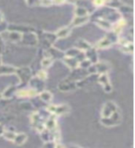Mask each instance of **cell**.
<instances>
[{"instance_id": "1", "label": "cell", "mask_w": 135, "mask_h": 148, "mask_svg": "<svg viewBox=\"0 0 135 148\" xmlns=\"http://www.w3.org/2000/svg\"><path fill=\"white\" fill-rule=\"evenodd\" d=\"M119 37L118 34H116L114 32H109L106 36H104L100 41L96 43L95 48L96 49H104L111 46L113 44L118 43Z\"/></svg>"}, {"instance_id": "2", "label": "cell", "mask_w": 135, "mask_h": 148, "mask_svg": "<svg viewBox=\"0 0 135 148\" xmlns=\"http://www.w3.org/2000/svg\"><path fill=\"white\" fill-rule=\"evenodd\" d=\"M117 112H119V108L117 105L114 102L108 101L104 105L103 108L101 111V119H108L110 117H112L113 115H115Z\"/></svg>"}, {"instance_id": "3", "label": "cell", "mask_w": 135, "mask_h": 148, "mask_svg": "<svg viewBox=\"0 0 135 148\" xmlns=\"http://www.w3.org/2000/svg\"><path fill=\"white\" fill-rule=\"evenodd\" d=\"M45 119H43V117L39 114V112H34L32 115L31 116L32 126L34 127L39 133L45 129Z\"/></svg>"}, {"instance_id": "4", "label": "cell", "mask_w": 135, "mask_h": 148, "mask_svg": "<svg viewBox=\"0 0 135 148\" xmlns=\"http://www.w3.org/2000/svg\"><path fill=\"white\" fill-rule=\"evenodd\" d=\"M32 69L29 67H22V68H17L16 75L20 79L21 83L29 82L31 78L32 77Z\"/></svg>"}, {"instance_id": "5", "label": "cell", "mask_w": 135, "mask_h": 148, "mask_svg": "<svg viewBox=\"0 0 135 148\" xmlns=\"http://www.w3.org/2000/svg\"><path fill=\"white\" fill-rule=\"evenodd\" d=\"M48 112L54 116H60L69 112V106L67 105H50L47 108Z\"/></svg>"}, {"instance_id": "6", "label": "cell", "mask_w": 135, "mask_h": 148, "mask_svg": "<svg viewBox=\"0 0 135 148\" xmlns=\"http://www.w3.org/2000/svg\"><path fill=\"white\" fill-rule=\"evenodd\" d=\"M89 74H88L87 71L84 69H82V68H77L75 69H73V71H71V74L69 75L67 79L68 80H71L72 82H79V81H81L82 80V79H84L85 77H87Z\"/></svg>"}, {"instance_id": "7", "label": "cell", "mask_w": 135, "mask_h": 148, "mask_svg": "<svg viewBox=\"0 0 135 148\" xmlns=\"http://www.w3.org/2000/svg\"><path fill=\"white\" fill-rule=\"evenodd\" d=\"M29 84L31 86V89L34 90L37 94L43 92L45 90V81L41 80V79H39V78H37L36 76L31 78V80L29 81Z\"/></svg>"}, {"instance_id": "8", "label": "cell", "mask_w": 135, "mask_h": 148, "mask_svg": "<svg viewBox=\"0 0 135 148\" xmlns=\"http://www.w3.org/2000/svg\"><path fill=\"white\" fill-rule=\"evenodd\" d=\"M21 42L27 45H36L39 43V38L34 32H26L21 34Z\"/></svg>"}, {"instance_id": "9", "label": "cell", "mask_w": 135, "mask_h": 148, "mask_svg": "<svg viewBox=\"0 0 135 148\" xmlns=\"http://www.w3.org/2000/svg\"><path fill=\"white\" fill-rule=\"evenodd\" d=\"M101 123L108 127H113L117 126L120 122H121V115H120L119 111L117 112L115 115H113L112 117H110L108 119H101Z\"/></svg>"}, {"instance_id": "10", "label": "cell", "mask_w": 135, "mask_h": 148, "mask_svg": "<svg viewBox=\"0 0 135 148\" xmlns=\"http://www.w3.org/2000/svg\"><path fill=\"white\" fill-rule=\"evenodd\" d=\"M58 89L61 92H71L77 89V83L75 82H72L68 79H65L62 82L58 83Z\"/></svg>"}, {"instance_id": "11", "label": "cell", "mask_w": 135, "mask_h": 148, "mask_svg": "<svg viewBox=\"0 0 135 148\" xmlns=\"http://www.w3.org/2000/svg\"><path fill=\"white\" fill-rule=\"evenodd\" d=\"M97 82L103 86V89L106 92H110L111 91H112V85H111V83L109 82V78H108V73L98 75Z\"/></svg>"}, {"instance_id": "12", "label": "cell", "mask_w": 135, "mask_h": 148, "mask_svg": "<svg viewBox=\"0 0 135 148\" xmlns=\"http://www.w3.org/2000/svg\"><path fill=\"white\" fill-rule=\"evenodd\" d=\"M15 95L20 97V98H30V97H34L36 95H38V94L34 90L31 89V88H27V89L17 90Z\"/></svg>"}, {"instance_id": "13", "label": "cell", "mask_w": 135, "mask_h": 148, "mask_svg": "<svg viewBox=\"0 0 135 148\" xmlns=\"http://www.w3.org/2000/svg\"><path fill=\"white\" fill-rule=\"evenodd\" d=\"M45 57H48L51 58L53 59H57V58H62L65 57L64 53H61V51H59L58 49L53 47L51 46L48 49L45 50Z\"/></svg>"}, {"instance_id": "14", "label": "cell", "mask_w": 135, "mask_h": 148, "mask_svg": "<svg viewBox=\"0 0 135 148\" xmlns=\"http://www.w3.org/2000/svg\"><path fill=\"white\" fill-rule=\"evenodd\" d=\"M84 54H85V58L89 60L92 64H96L98 62V54H97L96 48L92 46L91 48L85 51Z\"/></svg>"}, {"instance_id": "15", "label": "cell", "mask_w": 135, "mask_h": 148, "mask_svg": "<svg viewBox=\"0 0 135 148\" xmlns=\"http://www.w3.org/2000/svg\"><path fill=\"white\" fill-rule=\"evenodd\" d=\"M95 71L97 75H101V74H106L108 73V71H109V65L106 62H97L96 64H95Z\"/></svg>"}, {"instance_id": "16", "label": "cell", "mask_w": 135, "mask_h": 148, "mask_svg": "<svg viewBox=\"0 0 135 148\" xmlns=\"http://www.w3.org/2000/svg\"><path fill=\"white\" fill-rule=\"evenodd\" d=\"M45 128L51 132L55 131L56 128H57V119H56V116L51 115L48 119H46L45 122Z\"/></svg>"}, {"instance_id": "17", "label": "cell", "mask_w": 135, "mask_h": 148, "mask_svg": "<svg viewBox=\"0 0 135 148\" xmlns=\"http://www.w3.org/2000/svg\"><path fill=\"white\" fill-rule=\"evenodd\" d=\"M16 71H17V68L13 66L4 65V64L0 66V75H12V74H16Z\"/></svg>"}, {"instance_id": "18", "label": "cell", "mask_w": 135, "mask_h": 148, "mask_svg": "<svg viewBox=\"0 0 135 148\" xmlns=\"http://www.w3.org/2000/svg\"><path fill=\"white\" fill-rule=\"evenodd\" d=\"M71 26H65L63 28H60V29L56 32V36L57 38H67V37L71 34Z\"/></svg>"}, {"instance_id": "19", "label": "cell", "mask_w": 135, "mask_h": 148, "mask_svg": "<svg viewBox=\"0 0 135 148\" xmlns=\"http://www.w3.org/2000/svg\"><path fill=\"white\" fill-rule=\"evenodd\" d=\"M95 22L96 23L97 25H98L99 27H101L102 29H104V30H108V31H109V30H112V24L109 22V21H106V20H104V18H95Z\"/></svg>"}, {"instance_id": "20", "label": "cell", "mask_w": 135, "mask_h": 148, "mask_svg": "<svg viewBox=\"0 0 135 148\" xmlns=\"http://www.w3.org/2000/svg\"><path fill=\"white\" fill-rule=\"evenodd\" d=\"M89 20H90V16H84V17L75 16L71 21V26H73V27L81 26L82 24H84V23H86L87 21H89Z\"/></svg>"}, {"instance_id": "21", "label": "cell", "mask_w": 135, "mask_h": 148, "mask_svg": "<svg viewBox=\"0 0 135 148\" xmlns=\"http://www.w3.org/2000/svg\"><path fill=\"white\" fill-rule=\"evenodd\" d=\"M92 47V45L88 43L87 41L83 40V39H79L77 42H76V47L78 50L82 51V52H85V51H87L89 48Z\"/></svg>"}, {"instance_id": "22", "label": "cell", "mask_w": 135, "mask_h": 148, "mask_svg": "<svg viewBox=\"0 0 135 148\" xmlns=\"http://www.w3.org/2000/svg\"><path fill=\"white\" fill-rule=\"evenodd\" d=\"M63 62L66 64L68 67L71 68L72 71H73V69H77V68H79V61L76 58L64 57L63 58Z\"/></svg>"}, {"instance_id": "23", "label": "cell", "mask_w": 135, "mask_h": 148, "mask_svg": "<svg viewBox=\"0 0 135 148\" xmlns=\"http://www.w3.org/2000/svg\"><path fill=\"white\" fill-rule=\"evenodd\" d=\"M17 86L15 85H12V86H9L8 87L6 90L4 91L2 95V97H4V98H10V97H12L13 95H15L16 92H17Z\"/></svg>"}, {"instance_id": "24", "label": "cell", "mask_w": 135, "mask_h": 148, "mask_svg": "<svg viewBox=\"0 0 135 148\" xmlns=\"http://www.w3.org/2000/svg\"><path fill=\"white\" fill-rule=\"evenodd\" d=\"M27 141V135L25 133L23 132H20V133H17L15 138H14L13 143H15L17 145H22L23 143Z\"/></svg>"}, {"instance_id": "25", "label": "cell", "mask_w": 135, "mask_h": 148, "mask_svg": "<svg viewBox=\"0 0 135 148\" xmlns=\"http://www.w3.org/2000/svg\"><path fill=\"white\" fill-rule=\"evenodd\" d=\"M38 95H39V98L43 102H45V103H49L53 98V95L51 94L49 91H46V90H44L43 92H39Z\"/></svg>"}, {"instance_id": "26", "label": "cell", "mask_w": 135, "mask_h": 148, "mask_svg": "<svg viewBox=\"0 0 135 148\" xmlns=\"http://www.w3.org/2000/svg\"><path fill=\"white\" fill-rule=\"evenodd\" d=\"M74 13H75V16H77V17L89 16V11H88V9L85 7H81V6L76 7L75 10H74Z\"/></svg>"}, {"instance_id": "27", "label": "cell", "mask_w": 135, "mask_h": 148, "mask_svg": "<svg viewBox=\"0 0 135 148\" xmlns=\"http://www.w3.org/2000/svg\"><path fill=\"white\" fill-rule=\"evenodd\" d=\"M8 40L11 42H20L21 40V34L17 32H9Z\"/></svg>"}, {"instance_id": "28", "label": "cell", "mask_w": 135, "mask_h": 148, "mask_svg": "<svg viewBox=\"0 0 135 148\" xmlns=\"http://www.w3.org/2000/svg\"><path fill=\"white\" fill-rule=\"evenodd\" d=\"M53 62H54L53 58H48V57H45L43 59H42V62H41V65H42V67H43V69L49 68L51 65H52Z\"/></svg>"}, {"instance_id": "29", "label": "cell", "mask_w": 135, "mask_h": 148, "mask_svg": "<svg viewBox=\"0 0 135 148\" xmlns=\"http://www.w3.org/2000/svg\"><path fill=\"white\" fill-rule=\"evenodd\" d=\"M16 134H17L16 132H14L12 131H5L2 135H3V137L5 139H7V140H8V141L13 142L14 138H15V136H16Z\"/></svg>"}, {"instance_id": "30", "label": "cell", "mask_w": 135, "mask_h": 148, "mask_svg": "<svg viewBox=\"0 0 135 148\" xmlns=\"http://www.w3.org/2000/svg\"><path fill=\"white\" fill-rule=\"evenodd\" d=\"M120 49L125 53H132L133 52V45H132V43H130L126 45H121L120 46Z\"/></svg>"}, {"instance_id": "31", "label": "cell", "mask_w": 135, "mask_h": 148, "mask_svg": "<svg viewBox=\"0 0 135 148\" xmlns=\"http://www.w3.org/2000/svg\"><path fill=\"white\" fill-rule=\"evenodd\" d=\"M36 77L41 79V80H43V81H45L46 79H47V72L45 71V69H41V71H37Z\"/></svg>"}, {"instance_id": "32", "label": "cell", "mask_w": 135, "mask_h": 148, "mask_svg": "<svg viewBox=\"0 0 135 148\" xmlns=\"http://www.w3.org/2000/svg\"><path fill=\"white\" fill-rule=\"evenodd\" d=\"M8 24L5 21L0 22V34L3 32H5L6 30H8Z\"/></svg>"}, {"instance_id": "33", "label": "cell", "mask_w": 135, "mask_h": 148, "mask_svg": "<svg viewBox=\"0 0 135 148\" xmlns=\"http://www.w3.org/2000/svg\"><path fill=\"white\" fill-rule=\"evenodd\" d=\"M56 145H57V143L55 142H47V143H45L43 148H56Z\"/></svg>"}, {"instance_id": "34", "label": "cell", "mask_w": 135, "mask_h": 148, "mask_svg": "<svg viewBox=\"0 0 135 148\" xmlns=\"http://www.w3.org/2000/svg\"><path fill=\"white\" fill-rule=\"evenodd\" d=\"M3 50H4V42H3L1 37H0V55L2 54Z\"/></svg>"}, {"instance_id": "35", "label": "cell", "mask_w": 135, "mask_h": 148, "mask_svg": "<svg viewBox=\"0 0 135 148\" xmlns=\"http://www.w3.org/2000/svg\"><path fill=\"white\" fill-rule=\"evenodd\" d=\"M93 4L95 5V6H98V8H100L101 6H103V5H105V4H106V2H102V1H95V2H94Z\"/></svg>"}, {"instance_id": "36", "label": "cell", "mask_w": 135, "mask_h": 148, "mask_svg": "<svg viewBox=\"0 0 135 148\" xmlns=\"http://www.w3.org/2000/svg\"><path fill=\"white\" fill-rule=\"evenodd\" d=\"M4 132H5V129H4V127L2 126V125L0 124V135H2Z\"/></svg>"}, {"instance_id": "37", "label": "cell", "mask_w": 135, "mask_h": 148, "mask_svg": "<svg viewBox=\"0 0 135 148\" xmlns=\"http://www.w3.org/2000/svg\"><path fill=\"white\" fill-rule=\"evenodd\" d=\"M4 21V18H3V14L2 13H0V22L3 21Z\"/></svg>"}, {"instance_id": "38", "label": "cell", "mask_w": 135, "mask_h": 148, "mask_svg": "<svg viewBox=\"0 0 135 148\" xmlns=\"http://www.w3.org/2000/svg\"><path fill=\"white\" fill-rule=\"evenodd\" d=\"M69 148H82V147L77 146V145H71V146H69Z\"/></svg>"}, {"instance_id": "39", "label": "cell", "mask_w": 135, "mask_h": 148, "mask_svg": "<svg viewBox=\"0 0 135 148\" xmlns=\"http://www.w3.org/2000/svg\"><path fill=\"white\" fill-rule=\"evenodd\" d=\"M2 65V59H1V55H0V66Z\"/></svg>"}, {"instance_id": "40", "label": "cell", "mask_w": 135, "mask_h": 148, "mask_svg": "<svg viewBox=\"0 0 135 148\" xmlns=\"http://www.w3.org/2000/svg\"><path fill=\"white\" fill-rule=\"evenodd\" d=\"M2 98V95L1 94H0V99H1Z\"/></svg>"}]
</instances>
